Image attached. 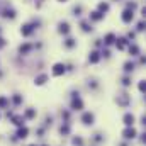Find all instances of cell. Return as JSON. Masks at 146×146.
Masks as SVG:
<instances>
[{
    "label": "cell",
    "mask_w": 146,
    "mask_h": 146,
    "mask_svg": "<svg viewBox=\"0 0 146 146\" xmlns=\"http://www.w3.org/2000/svg\"><path fill=\"white\" fill-rule=\"evenodd\" d=\"M60 2H66V0H60Z\"/></svg>",
    "instance_id": "obj_35"
},
{
    "label": "cell",
    "mask_w": 146,
    "mask_h": 146,
    "mask_svg": "<svg viewBox=\"0 0 146 146\" xmlns=\"http://www.w3.org/2000/svg\"><path fill=\"white\" fill-rule=\"evenodd\" d=\"M124 70H126L127 73L133 72V70H134V65H133V63H126V65H124Z\"/></svg>",
    "instance_id": "obj_23"
},
{
    "label": "cell",
    "mask_w": 146,
    "mask_h": 146,
    "mask_svg": "<svg viewBox=\"0 0 146 146\" xmlns=\"http://www.w3.org/2000/svg\"><path fill=\"white\" fill-rule=\"evenodd\" d=\"M37 24H39V22H33V24H26V26H22L21 34H22V36H31V34L34 33V29H36Z\"/></svg>",
    "instance_id": "obj_1"
},
{
    "label": "cell",
    "mask_w": 146,
    "mask_h": 146,
    "mask_svg": "<svg viewBox=\"0 0 146 146\" xmlns=\"http://www.w3.org/2000/svg\"><path fill=\"white\" fill-rule=\"evenodd\" d=\"M129 53H131V56H138L139 54V48L136 44H133V46H129Z\"/></svg>",
    "instance_id": "obj_18"
},
{
    "label": "cell",
    "mask_w": 146,
    "mask_h": 146,
    "mask_svg": "<svg viewBox=\"0 0 146 146\" xmlns=\"http://www.w3.org/2000/svg\"><path fill=\"white\" fill-rule=\"evenodd\" d=\"M63 73H65V65L56 63V65L53 66V75H54V76H60V75H63Z\"/></svg>",
    "instance_id": "obj_7"
},
{
    "label": "cell",
    "mask_w": 146,
    "mask_h": 146,
    "mask_svg": "<svg viewBox=\"0 0 146 146\" xmlns=\"http://www.w3.org/2000/svg\"><path fill=\"white\" fill-rule=\"evenodd\" d=\"M88 60H90V63H97V61L100 60V53H99V51H92L90 56H88Z\"/></svg>",
    "instance_id": "obj_10"
},
{
    "label": "cell",
    "mask_w": 146,
    "mask_h": 146,
    "mask_svg": "<svg viewBox=\"0 0 146 146\" xmlns=\"http://www.w3.org/2000/svg\"><path fill=\"white\" fill-rule=\"evenodd\" d=\"M46 80H48V76H46V75H39L34 83H36V85H44V83H46Z\"/></svg>",
    "instance_id": "obj_16"
},
{
    "label": "cell",
    "mask_w": 146,
    "mask_h": 146,
    "mask_svg": "<svg viewBox=\"0 0 146 146\" xmlns=\"http://www.w3.org/2000/svg\"><path fill=\"white\" fill-rule=\"evenodd\" d=\"M34 115H36V112H34V109H29L27 112H26V117H29V119H31V117H34Z\"/></svg>",
    "instance_id": "obj_25"
},
{
    "label": "cell",
    "mask_w": 146,
    "mask_h": 146,
    "mask_svg": "<svg viewBox=\"0 0 146 146\" xmlns=\"http://www.w3.org/2000/svg\"><path fill=\"white\" fill-rule=\"evenodd\" d=\"M143 29H145V22H139L138 24V31H143Z\"/></svg>",
    "instance_id": "obj_32"
},
{
    "label": "cell",
    "mask_w": 146,
    "mask_h": 146,
    "mask_svg": "<svg viewBox=\"0 0 146 146\" xmlns=\"http://www.w3.org/2000/svg\"><path fill=\"white\" fill-rule=\"evenodd\" d=\"M21 100H22L21 95H15V97H14V104H21Z\"/></svg>",
    "instance_id": "obj_31"
},
{
    "label": "cell",
    "mask_w": 146,
    "mask_h": 146,
    "mask_svg": "<svg viewBox=\"0 0 146 146\" xmlns=\"http://www.w3.org/2000/svg\"><path fill=\"white\" fill-rule=\"evenodd\" d=\"M29 146H36V145H29Z\"/></svg>",
    "instance_id": "obj_36"
},
{
    "label": "cell",
    "mask_w": 146,
    "mask_h": 146,
    "mask_svg": "<svg viewBox=\"0 0 146 146\" xmlns=\"http://www.w3.org/2000/svg\"><path fill=\"white\" fill-rule=\"evenodd\" d=\"M80 26H82V29H83L85 33H90V31H92V26H90L88 22H82Z\"/></svg>",
    "instance_id": "obj_21"
},
{
    "label": "cell",
    "mask_w": 146,
    "mask_h": 146,
    "mask_svg": "<svg viewBox=\"0 0 146 146\" xmlns=\"http://www.w3.org/2000/svg\"><path fill=\"white\" fill-rule=\"evenodd\" d=\"M27 134H29V129L24 127V126H21L19 131H17V138H19V139H24V138H27Z\"/></svg>",
    "instance_id": "obj_8"
},
{
    "label": "cell",
    "mask_w": 146,
    "mask_h": 146,
    "mask_svg": "<svg viewBox=\"0 0 146 146\" xmlns=\"http://www.w3.org/2000/svg\"><path fill=\"white\" fill-rule=\"evenodd\" d=\"M82 122H83L85 126H92V124H94V114H92V112H85V114L82 115Z\"/></svg>",
    "instance_id": "obj_4"
},
{
    "label": "cell",
    "mask_w": 146,
    "mask_h": 146,
    "mask_svg": "<svg viewBox=\"0 0 146 146\" xmlns=\"http://www.w3.org/2000/svg\"><path fill=\"white\" fill-rule=\"evenodd\" d=\"M122 85H124V87L131 85V80H129V78H124V80H122Z\"/></svg>",
    "instance_id": "obj_30"
},
{
    "label": "cell",
    "mask_w": 146,
    "mask_h": 146,
    "mask_svg": "<svg viewBox=\"0 0 146 146\" xmlns=\"http://www.w3.org/2000/svg\"><path fill=\"white\" fill-rule=\"evenodd\" d=\"M12 121H14L15 126H22V124H24V117H21V115H14Z\"/></svg>",
    "instance_id": "obj_19"
},
{
    "label": "cell",
    "mask_w": 146,
    "mask_h": 146,
    "mask_svg": "<svg viewBox=\"0 0 146 146\" xmlns=\"http://www.w3.org/2000/svg\"><path fill=\"white\" fill-rule=\"evenodd\" d=\"M73 145L75 146H82L83 145V139H82V138H73Z\"/></svg>",
    "instance_id": "obj_24"
},
{
    "label": "cell",
    "mask_w": 146,
    "mask_h": 146,
    "mask_svg": "<svg viewBox=\"0 0 146 146\" xmlns=\"http://www.w3.org/2000/svg\"><path fill=\"white\" fill-rule=\"evenodd\" d=\"M90 19H92V21H102V19H104V14L99 12V10H95V12L90 14Z\"/></svg>",
    "instance_id": "obj_11"
},
{
    "label": "cell",
    "mask_w": 146,
    "mask_h": 146,
    "mask_svg": "<svg viewBox=\"0 0 146 146\" xmlns=\"http://www.w3.org/2000/svg\"><path fill=\"white\" fill-rule=\"evenodd\" d=\"M72 109H73V110H82V109H83V102H82V99L78 97V94H75V95H73Z\"/></svg>",
    "instance_id": "obj_2"
},
{
    "label": "cell",
    "mask_w": 146,
    "mask_h": 146,
    "mask_svg": "<svg viewBox=\"0 0 146 146\" xmlns=\"http://www.w3.org/2000/svg\"><path fill=\"white\" fill-rule=\"evenodd\" d=\"M70 133V127L68 126H61V134H68Z\"/></svg>",
    "instance_id": "obj_27"
},
{
    "label": "cell",
    "mask_w": 146,
    "mask_h": 146,
    "mask_svg": "<svg viewBox=\"0 0 146 146\" xmlns=\"http://www.w3.org/2000/svg\"><path fill=\"white\" fill-rule=\"evenodd\" d=\"M124 124L126 126H133L134 124V115L133 114H126L124 115Z\"/></svg>",
    "instance_id": "obj_14"
},
{
    "label": "cell",
    "mask_w": 146,
    "mask_h": 146,
    "mask_svg": "<svg viewBox=\"0 0 146 146\" xmlns=\"http://www.w3.org/2000/svg\"><path fill=\"white\" fill-rule=\"evenodd\" d=\"M117 104H119L121 107H126V106L129 104V95H127V94H121V95H117Z\"/></svg>",
    "instance_id": "obj_5"
},
{
    "label": "cell",
    "mask_w": 146,
    "mask_h": 146,
    "mask_svg": "<svg viewBox=\"0 0 146 146\" xmlns=\"http://www.w3.org/2000/svg\"><path fill=\"white\" fill-rule=\"evenodd\" d=\"M134 19V14H133V10L131 9H126L124 12H122V21L124 22H131Z\"/></svg>",
    "instance_id": "obj_6"
},
{
    "label": "cell",
    "mask_w": 146,
    "mask_h": 146,
    "mask_svg": "<svg viewBox=\"0 0 146 146\" xmlns=\"http://www.w3.org/2000/svg\"><path fill=\"white\" fill-rule=\"evenodd\" d=\"M139 90H141L143 94L146 92V83H145V80H143V82H139Z\"/></svg>",
    "instance_id": "obj_26"
},
{
    "label": "cell",
    "mask_w": 146,
    "mask_h": 146,
    "mask_svg": "<svg viewBox=\"0 0 146 146\" xmlns=\"http://www.w3.org/2000/svg\"><path fill=\"white\" fill-rule=\"evenodd\" d=\"M136 134H138V133H136V129H134L133 126H127V127L124 129V133H122V136H124L126 139H134Z\"/></svg>",
    "instance_id": "obj_3"
},
{
    "label": "cell",
    "mask_w": 146,
    "mask_h": 146,
    "mask_svg": "<svg viewBox=\"0 0 146 146\" xmlns=\"http://www.w3.org/2000/svg\"><path fill=\"white\" fill-rule=\"evenodd\" d=\"M33 48H34L33 44H24V46H21V48H19V53H21V54H27Z\"/></svg>",
    "instance_id": "obj_13"
},
{
    "label": "cell",
    "mask_w": 146,
    "mask_h": 146,
    "mask_svg": "<svg viewBox=\"0 0 146 146\" xmlns=\"http://www.w3.org/2000/svg\"><path fill=\"white\" fill-rule=\"evenodd\" d=\"M41 2H42V0H37V5H41Z\"/></svg>",
    "instance_id": "obj_34"
},
{
    "label": "cell",
    "mask_w": 146,
    "mask_h": 146,
    "mask_svg": "<svg viewBox=\"0 0 146 146\" xmlns=\"http://www.w3.org/2000/svg\"><path fill=\"white\" fill-rule=\"evenodd\" d=\"M2 15H3L5 19H14V17H15V10H14V9H5V10L2 12Z\"/></svg>",
    "instance_id": "obj_9"
},
{
    "label": "cell",
    "mask_w": 146,
    "mask_h": 146,
    "mask_svg": "<svg viewBox=\"0 0 146 146\" xmlns=\"http://www.w3.org/2000/svg\"><path fill=\"white\" fill-rule=\"evenodd\" d=\"M73 12H75V15H80V12H82V7L78 5V7H75L73 9Z\"/></svg>",
    "instance_id": "obj_28"
},
{
    "label": "cell",
    "mask_w": 146,
    "mask_h": 146,
    "mask_svg": "<svg viewBox=\"0 0 146 146\" xmlns=\"http://www.w3.org/2000/svg\"><path fill=\"white\" fill-rule=\"evenodd\" d=\"M58 31H60L61 34H68V33H70V26H68V22H61Z\"/></svg>",
    "instance_id": "obj_12"
},
{
    "label": "cell",
    "mask_w": 146,
    "mask_h": 146,
    "mask_svg": "<svg viewBox=\"0 0 146 146\" xmlns=\"http://www.w3.org/2000/svg\"><path fill=\"white\" fill-rule=\"evenodd\" d=\"M5 106H7V99L0 97V107H5Z\"/></svg>",
    "instance_id": "obj_29"
},
{
    "label": "cell",
    "mask_w": 146,
    "mask_h": 146,
    "mask_svg": "<svg viewBox=\"0 0 146 146\" xmlns=\"http://www.w3.org/2000/svg\"><path fill=\"white\" fill-rule=\"evenodd\" d=\"M107 10H109V3L100 2V3H99V12H102V14H104V12H107Z\"/></svg>",
    "instance_id": "obj_20"
},
{
    "label": "cell",
    "mask_w": 146,
    "mask_h": 146,
    "mask_svg": "<svg viewBox=\"0 0 146 146\" xmlns=\"http://www.w3.org/2000/svg\"><path fill=\"white\" fill-rule=\"evenodd\" d=\"M114 41H115V36H114V34H112V33H110V34H107V36L104 37V42H106V44H107V46H109V44H112V42H114Z\"/></svg>",
    "instance_id": "obj_17"
},
{
    "label": "cell",
    "mask_w": 146,
    "mask_h": 146,
    "mask_svg": "<svg viewBox=\"0 0 146 146\" xmlns=\"http://www.w3.org/2000/svg\"><path fill=\"white\" fill-rule=\"evenodd\" d=\"M115 44H117V49H124V48L127 46V41H126L124 37H119V39L115 41Z\"/></svg>",
    "instance_id": "obj_15"
},
{
    "label": "cell",
    "mask_w": 146,
    "mask_h": 146,
    "mask_svg": "<svg viewBox=\"0 0 146 146\" xmlns=\"http://www.w3.org/2000/svg\"><path fill=\"white\" fill-rule=\"evenodd\" d=\"M3 46H5V39H3V37H0V49H2Z\"/></svg>",
    "instance_id": "obj_33"
},
{
    "label": "cell",
    "mask_w": 146,
    "mask_h": 146,
    "mask_svg": "<svg viewBox=\"0 0 146 146\" xmlns=\"http://www.w3.org/2000/svg\"><path fill=\"white\" fill-rule=\"evenodd\" d=\"M65 46H66V48H73V46H75V39L68 37V39L65 41Z\"/></svg>",
    "instance_id": "obj_22"
}]
</instances>
